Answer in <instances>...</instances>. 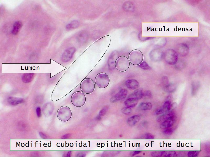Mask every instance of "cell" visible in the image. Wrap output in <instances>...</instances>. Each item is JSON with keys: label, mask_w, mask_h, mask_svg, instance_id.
I'll return each instance as SVG.
<instances>
[{"label": "cell", "mask_w": 210, "mask_h": 157, "mask_svg": "<svg viewBox=\"0 0 210 157\" xmlns=\"http://www.w3.org/2000/svg\"><path fill=\"white\" fill-rule=\"evenodd\" d=\"M22 25L21 22L20 21H15L11 33L13 35H16L19 32Z\"/></svg>", "instance_id": "23"}, {"label": "cell", "mask_w": 210, "mask_h": 157, "mask_svg": "<svg viewBox=\"0 0 210 157\" xmlns=\"http://www.w3.org/2000/svg\"><path fill=\"white\" fill-rule=\"evenodd\" d=\"M175 116L174 113L173 112H170L163 115L158 117L157 120L158 122L163 121L166 120Z\"/></svg>", "instance_id": "24"}, {"label": "cell", "mask_w": 210, "mask_h": 157, "mask_svg": "<svg viewBox=\"0 0 210 157\" xmlns=\"http://www.w3.org/2000/svg\"><path fill=\"white\" fill-rule=\"evenodd\" d=\"M8 102L10 104L12 105H15L21 103L24 101V100L21 98L9 97L7 99Z\"/></svg>", "instance_id": "19"}, {"label": "cell", "mask_w": 210, "mask_h": 157, "mask_svg": "<svg viewBox=\"0 0 210 157\" xmlns=\"http://www.w3.org/2000/svg\"><path fill=\"white\" fill-rule=\"evenodd\" d=\"M171 108L170 102L169 101H166L162 106L155 111V115H159L162 114L167 111L169 110Z\"/></svg>", "instance_id": "13"}, {"label": "cell", "mask_w": 210, "mask_h": 157, "mask_svg": "<svg viewBox=\"0 0 210 157\" xmlns=\"http://www.w3.org/2000/svg\"><path fill=\"white\" fill-rule=\"evenodd\" d=\"M143 96L151 97L152 96V94L151 92L149 91H143Z\"/></svg>", "instance_id": "35"}, {"label": "cell", "mask_w": 210, "mask_h": 157, "mask_svg": "<svg viewBox=\"0 0 210 157\" xmlns=\"http://www.w3.org/2000/svg\"><path fill=\"white\" fill-rule=\"evenodd\" d=\"M138 66L141 68L145 70H150L151 69L148 64L145 61H142L138 65Z\"/></svg>", "instance_id": "29"}, {"label": "cell", "mask_w": 210, "mask_h": 157, "mask_svg": "<svg viewBox=\"0 0 210 157\" xmlns=\"http://www.w3.org/2000/svg\"><path fill=\"white\" fill-rule=\"evenodd\" d=\"M200 84L198 81L193 82L191 85V94L193 96L197 93L200 87Z\"/></svg>", "instance_id": "25"}, {"label": "cell", "mask_w": 210, "mask_h": 157, "mask_svg": "<svg viewBox=\"0 0 210 157\" xmlns=\"http://www.w3.org/2000/svg\"><path fill=\"white\" fill-rule=\"evenodd\" d=\"M76 51V48L73 47H70L66 49L61 55L62 61L64 62L69 61L72 58Z\"/></svg>", "instance_id": "8"}, {"label": "cell", "mask_w": 210, "mask_h": 157, "mask_svg": "<svg viewBox=\"0 0 210 157\" xmlns=\"http://www.w3.org/2000/svg\"><path fill=\"white\" fill-rule=\"evenodd\" d=\"M140 119V117L138 115H134L132 116L128 119L127 120V124L130 126H134Z\"/></svg>", "instance_id": "17"}, {"label": "cell", "mask_w": 210, "mask_h": 157, "mask_svg": "<svg viewBox=\"0 0 210 157\" xmlns=\"http://www.w3.org/2000/svg\"><path fill=\"white\" fill-rule=\"evenodd\" d=\"M166 62L169 64L173 65L175 64L178 60V55L176 52L173 49L167 50L164 54Z\"/></svg>", "instance_id": "7"}, {"label": "cell", "mask_w": 210, "mask_h": 157, "mask_svg": "<svg viewBox=\"0 0 210 157\" xmlns=\"http://www.w3.org/2000/svg\"><path fill=\"white\" fill-rule=\"evenodd\" d=\"M144 138L146 139H152L154 138V136L149 133H145L144 136Z\"/></svg>", "instance_id": "34"}, {"label": "cell", "mask_w": 210, "mask_h": 157, "mask_svg": "<svg viewBox=\"0 0 210 157\" xmlns=\"http://www.w3.org/2000/svg\"><path fill=\"white\" fill-rule=\"evenodd\" d=\"M162 53L159 51L152 52L150 54V57L152 60L155 61L160 60L163 56Z\"/></svg>", "instance_id": "16"}, {"label": "cell", "mask_w": 210, "mask_h": 157, "mask_svg": "<svg viewBox=\"0 0 210 157\" xmlns=\"http://www.w3.org/2000/svg\"><path fill=\"white\" fill-rule=\"evenodd\" d=\"M39 134L41 137L43 138H45L46 137V136L41 132H40Z\"/></svg>", "instance_id": "38"}, {"label": "cell", "mask_w": 210, "mask_h": 157, "mask_svg": "<svg viewBox=\"0 0 210 157\" xmlns=\"http://www.w3.org/2000/svg\"><path fill=\"white\" fill-rule=\"evenodd\" d=\"M132 110L131 108L126 106L122 108L121 111L123 113L125 114L128 115L131 113Z\"/></svg>", "instance_id": "32"}, {"label": "cell", "mask_w": 210, "mask_h": 157, "mask_svg": "<svg viewBox=\"0 0 210 157\" xmlns=\"http://www.w3.org/2000/svg\"><path fill=\"white\" fill-rule=\"evenodd\" d=\"M161 83L164 87L168 85L170 83L168 78L166 76H163L162 78Z\"/></svg>", "instance_id": "30"}, {"label": "cell", "mask_w": 210, "mask_h": 157, "mask_svg": "<svg viewBox=\"0 0 210 157\" xmlns=\"http://www.w3.org/2000/svg\"><path fill=\"white\" fill-rule=\"evenodd\" d=\"M175 116L166 120L161 123V127L163 129L171 127L174 124L175 121Z\"/></svg>", "instance_id": "15"}, {"label": "cell", "mask_w": 210, "mask_h": 157, "mask_svg": "<svg viewBox=\"0 0 210 157\" xmlns=\"http://www.w3.org/2000/svg\"><path fill=\"white\" fill-rule=\"evenodd\" d=\"M86 97L84 94L80 91L74 93L71 97V101L73 104L77 107L83 106L86 102Z\"/></svg>", "instance_id": "2"}, {"label": "cell", "mask_w": 210, "mask_h": 157, "mask_svg": "<svg viewBox=\"0 0 210 157\" xmlns=\"http://www.w3.org/2000/svg\"><path fill=\"white\" fill-rule=\"evenodd\" d=\"M79 23L77 20H74L66 25L65 29L67 30H71L77 28L79 26Z\"/></svg>", "instance_id": "21"}, {"label": "cell", "mask_w": 210, "mask_h": 157, "mask_svg": "<svg viewBox=\"0 0 210 157\" xmlns=\"http://www.w3.org/2000/svg\"><path fill=\"white\" fill-rule=\"evenodd\" d=\"M34 76L33 73H28L23 74L22 76V81L25 83H29L33 80Z\"/></svg>", "instance_id": "22"}, {"label": "cell", "mask_w": 210, "mask_h": 157, "mask_svg": "<svg viewBox=\"0 0 210 157\" xmlns=\"http://www.w3.org/2000/svg\"><path fill=\"white\" fill-rule=\"evenodd\" d=\"M138 99L135 98L128 97L124 102V104L127 107L130 108L135 107L137 104Z\"/></svg>", "instance_id": "18"}, {"label": "cell", "mask_w": 210, "mask_h": 157, "mask_svg": "<svg viewBox=\"0 0 210 157\" xmlns=\"http://www.w3.org/2000/svg\"><path fill=\"white\" fill-rule=\"evenodd\" d=\"M125 84L128 88L131 89H136L139 85V83L138 81L134 79L127 80L125 82Z\"/></svg>", "instance_id": "14"}, {"label": "cell", "mask_w": 210, "mask_h": 157, "mask_svg": "<svg viewBox=\"0 0 210 157\" xmlns=\"http://www.w3.org/2000/svg\"><path fill=\"white\" fill-rule=\"evenodd\" d=\"M143 59V56L142 53L137 49L133 50L129 55V61L134 65H139L142 62Z\"/></svg>", "instance_id": "5"}, {"label": "cell", "mask_w": 210, "mask_h": 157, "mask_svg": "<svg viewBox=\"0 0 210 157\" xmlns=\"http://www.w3.org/2000/svg\"><path fill=\"white\" fill-rule=\"evenodd\" d=\"M118 54L117 51L113 52L109 56L108 60V64L109 69L112 70L116 67V63L118 58Z\"/></svg>", "instance_id": "9"}, {"label": "cell", "mask_w": 210, "mask_h": 157, "mask_svg": "<svg viewBox=\"0 0 210 157\" xmlns=\"http://www.w3.org/2000/svg\"><path fill=\"white\" fill-rule=\"evenodd\" d=\"M182 47L179 49L178 52L181 55L184 56L187 55L188 51V49L186 46H183Z\"/></svg>", "instance_id": "28"}, {"label": "cell", "mask_w": 210, "mask_h": 157, "mask_svg": "<svg viewBox=\"0 0 210 157\" xmlns=\"http://www.w3.org/2000/svg\"><path fill=\"white\" fill-rule=\"evenodd\" d=\"M141 151H134L132 152L131 154L132 156H134L135 155L138 154L140 153L141 152Z\"/></svg>", "instance_id": "37"}, {"label": "cell", "mask_w": 210, "mask_h": 157, "mask_svg": "<svg viewBox=\"0 0 210 157\" xmlns=\"http://www.w3.org/2000/svg\"><path fill=\"white\" fill-rule=\"evenodd\" d=\"M176 153L174 151H160L153 152L151 153L153 156H175Z\"/></svg>", "instance_id": "11"}, {"label": "cell", "mask_w": 210, "mask_h": 157, "mask_svg": "<svg viewBox=\"0 0 210 157\" xmlns=\"http://www.w3.org/2000/svg\"><path fill=\"white\" fill-rule=\"evenodd\" d=\"M152 105L149 102H143L140 104L139 105V108L142 110H149L151 109Z\"/></svg>", "instance_id": "26"}, {"label": "cell", "mask_w": 210, "mask_h": 157, "mask_svg": "<svg viewBox=\"0 0 210 157\" xmlns=\"http://www.w3.org/2000/svg\"><path fill=\"white\" fill-rule=\"evenodd\" d=\"M58 119L63 122L69 121L71 118L72 113L70 108L64 106L60 107L58 109L57 113Z\"/></svg>", "instance_id": "1"}, {"label": "cell", "mask_w": 210, "mask_h": 157, "mask_svg": "<svg viewBox=\"0 0 210 157\" xmlns=\"http://www.w3.org/2000/svg\"><path fill=\"white\" fill-rule=\"evenodd\" d=\"M95 82L99 88H104L107 87L110 82L108 76L106 73L101 72L98 74L96 76Z\"/></svg>", "instance_id": "4"}, {"label": "cell", "mask_w": 210, "mask_h": 157, "mask_svg": "<svg viewBox=\"0 0 210 157\" xmlns=\"http://www.w3.org/2000/svg\"><path fill=\"white\" fill-rule=\"evenodd\" d=\"M80 86L82 91L86 94L92 93L94 90L95 86L93 81L89 78L84 79L81 82Z\"/></svg>", "instance_id": "3"}, {"label": "cell", "mask_w": 210, "mask_h": 157, "mask_svg": "<svg viewBox=\"0 0 210 157\" xmlns=\"http://www.w3.org/2000/svg\"><path fill=\"white\" fill-rule=\"evenodd\" d=\"M86 31H82L77 34L76 38L78 42L80 43H83L87 42L88 39L89 35Z\"/></svg>", "instance_id": "12"}, {"label": "cell", "mask_w": 210, "mask_h": 157, "mask_svg": "<svg viewBox=\"0 0 210 157\" xmlns=\"http://www.w3.org/2000/svg\"><path fill=\"white\" fill-rule=\"evenodd\" d=\"M165 91L168 93H171L174 92L176 89V86L173 84L169 83L164 87Z\"/></svg>", "instance_id": "27"}, {"label": "cell", "mask_w": 210, "mask_h": 157, "mask_svg": "<svg viewBox=\"0 0 210 157\" xmlns=\"http://www.w3.org/2000/svg\"><path fill=\"white\" fill-rule=\"evenodd\" d=\"M173 131V129L171 127H169L164 129L163 133L166 135H169L171 134Z\"/></svg>", "instance_id": "33"}, {"label": "cell", "mask_w": 210, "mask_h": 157, "mask_svg": "<svg viewBox=\"0 0 210 157\" xmlns=\"http://www.w3.org/2000/svg\"><path fill=\"white\" fill-rule=\"evenodd\" d=\"M128 91L125 89H122L110 99L111 102H115L124 99L127 96Z\"/></svg>", "instance_id": "10"}, {"label": "cell", "mask_w": 210, "mask_h": 157, "mask_svg": "<svg viewBox=\"0 0 210 157\" xmlns=\"http://www.w3.org/2000/svg\"><path fill=\"white\" fill-rule=\"evenodd\" d=\"M36 111L37 116L38 117H39L41 116V109L39 107H37L36 109Z\"/></svg>", "instance_id": "36"}, {"label": "cell", "mask_w": 210, "mask_h": 157, "mask_svg": "<svg viewBox=\"0 0 210 157\" xmlns=\"http://www.w3.org/2000/svg\"><path fill=\"white\" fill-rule=\"evenodd\" d=\"M143 91L142 89H137L130 95L128 97L133 98L138 100L143 97Z\"/></svg>", "instance_id": "20"}, {"label": "cell", "mask_w": 210, "mask_h": 157, "mask_svg": "<svg viewBox=\"0 0 210 157\" xmlns=\"http://www.w3.org/2000/svg\"><path fill=\"white\" fill-rule=\"evenodd\" d=\"M199 151H191L188 152L187 155L189 157H195L198 155L200 153Z\"/></svg>", "instance_id": "31"}, {"label": "cell", "mask_w": 210, "mask_h": 157, "mask_svg": "<svg viewBox=\"0 0 210 157\" xmlns=\"http://www.w3.org/2000/svg\"><path fill=\"white\" fill-rule=\"evenodd\" d=\"M130 65L129 59L125 56H121L117 59L116 63V67L118 71L123 72L128 69Z\"/></svg>", "instance_id": "6"}]
</instances>
